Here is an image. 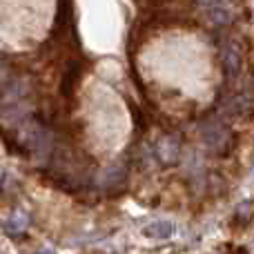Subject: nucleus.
<instances>
[{"label": "nucleus", "instance_id": "1", "mask_svg": "<svg viewBox=\"0 0 254 254\" xmlns=\"http://www.w3.org/2000/svg\"><path fill=\"white\" fill-rule=\"evenodd\" d=\"M221 65H223V74L228 80H237L243 71V49L239 47V43L230 40L223 45L221 52Z\"/></svg>", "mask_w": 254, "mask_h": 254}, {"label": "nucleus", "instance_id": "2", "mask_svg": "<svg viewBox=\"0 0 254 254\" xmlns=\"http://www.w3.org/2000/svg\"><path fill=\"white\" fill-rule=\"evenodd\" d=\"M203 138H205L207 147H212L214 152H225L230 143V129L225 123L212 119L207 123H203Z\"/></svg>", "mask_w": 254, "mask_h": 254}, {"label": "nucleus", "instance_id": "3", "mask_svg": "<svg viewBox=\"0 0 254 254\" xmlns=\"http://www.w3.org/2000/svg\"><path fill=\"white\" fill-rule=\"evenodd\" d=\"M154 154H156V158L163 165H174V163L179 161L181 145H179V140L172 138V136H163V138H158L156 147H154Z\"/></svg>", "mask_w": 254, "mask_h": 254}, {"label": "nucleus", "instance_id": "4", "mask_svg": "<svg viewBox=\"0 0 254 254\" xmlns=\"http://www.w3.org/2000/svg\"><path fill=\"white\" fill-rule=\"evenodd\" d=\"M78 80H80V63L78 61H69L65 65V71H63V78H61V94L65 98L74 96L76 87H78Z\"/></svg>", "mask_w": 254, "mask_h": 254}, {"label": "nucleus", "instance_id": "5", "mask_svg": "<svg viewBox=\"0 0 254 254\" xmlns=\"http://www.w3.org/2000/svg\"><path fill=\"white\" fill-rule=\"evenodd\" d=\"M174 223L172 221H154V223L145 225L143 234L149 239H170L174 234Z\"/></svg>", "mask_w": 254, "mask_h": 254}, {"label": "nucleus", "instance_id": "6", "mask_svg": "<svg viewBox=\"0 0 254 254\" xmlns=\"http://www.w3.org/2000/svg\"><path fill=\"white\" fill-rule=\"evenodd\" d=\"M13 78H16V74H13L11 65H9V63H4V61H0V94L9 87V83H11Z\"/></svg>", "mask_w": 254, "mask_h": 254}, {"label": "nucleus", "instance_id": "7", "mask_svg": "<svg viewBox=\"0 0 254 254\" xmlns=\"http://www.w3.org/2000/svg\"><path fill=\"white\" fill-rule=\"evenodd\" d=\"M27 228V219L25 216H18V219H13V221H9V234H18V232H22V230Z\"/></svg>", "mask_w": 254, "mask_h": 254}, {"label": "nucleus", "instance_id": "8", "mask_svg": "<svg viewBox=\"0 0 254 254\" xmlns=\"http://www.w3.org/2000/svg\"><path fill=\"white\" fill-rule=\"evenodd\" d=\"M198 4H201L203 9H207V11H210V9H216V7H223L225 4V0H196Z\"/></svg>", "mask_w": 254, "mask_h": 254}, {"label": "nucleus", "instance_id": "9", "mask_svg": "<svg viewBox=\"0 0 254 254\" xmlns=\"http://www.w3.org/2000/svg\"><path fill=\"white\" fill-rule=\"evenodd\" d=\"M38 254H54V252H47V250H43V252H38Z\"/></svg>", "mask_w": 254, "mask_h": 254}]
</instances>
